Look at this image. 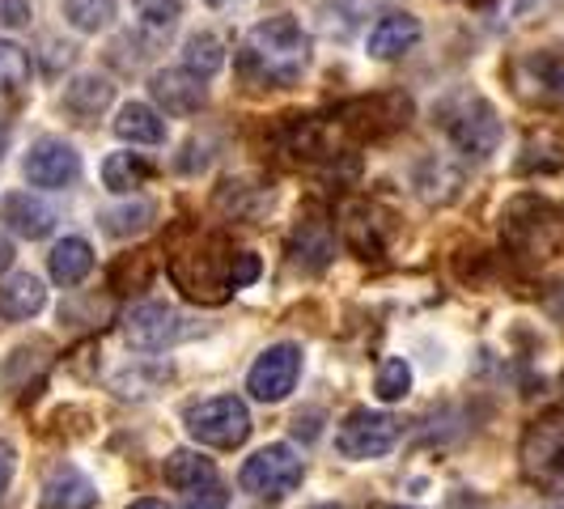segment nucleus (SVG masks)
Returning <instances> with one entry per match:
<instances>
[{
  "label": "nucleus",
  "instance_id": "1",
  "mask_svg": "<svg viewBox=\"0 0 564 509\" xmlns=\"http://www.w3.org/2000/svg\"><path fill=\"white\" fill-rule=\"evenodd\" d=\"M311 64V34L297 18L276 13L251 26L242 52H238V73L254 85H293Z\"/></svg>",
  "mask_w": 564,
  "mask_h": 509
},
{
  "label": "nucleus",
  "instance_id": "2",
  "mask_svg": "<svg viewBox=\"0 0 564 509\" xmlns=\"http://www.w3.org/2000/svg\"><path fill=\"white\" fill-rule=\"evenodd\" d=\"M437 115H442L446 137H451L463 153H471V158L497 153V144H501V119H497L488 98H480V94H454V98L442 102Z\"/></svg>",
  "mask_w": 564,
  "mask_h": 509
},
{
  "label": "nucleus",
  "instance_id": "3",
  "mask_svg": "<svg viewBox=\"0 0 564 509\" xmlns=\"http://www.w3.org/2000/svg\"><path fill=\"white\" fill-rule=\"evenodd\" d=\"M187 433L199 446L213 451H238L251 437V412L238 396H213L187 408Z\"/></svg>",
  "mask_w": 564,
  "mask_h": 509
},
{
  "label": "nucleus",
  "instance_id": "4",
  "mask_svg": "<svg viewBox=\"0 0 564 509\" xmlns=\"http://www.w3.org/2000/svg\"><path fill=\"white\" fill-rule=\"evenodd\" d=\"M306 476V467H302V458L293 446H284V442H268L263 451H254L247 463H242V472H238V484H242V492H254V497H289L297 484Z\"/></svg>",
  "mask_w": 564,
  "mask_h": 509
},
{
  "label": "nucleus",
  "instance_id": "5",
  "mask_svg": "<svg viewBox=\"0 0 564 509\" xmlns=\"http://www.w3.org/2000/svg\"><path fill=\"white\" fill-rule=\"evenodd\" d=\"M522 472L543 488L564 492V412H552L522 437Z\"/></svg>",
  "mask_w": 564,
  "mask_h": 509
},
{
  "label": "nucleus",
  "instance_id": "6",
  "mask_svg": "<svg viewBox=\"0 0 564 509\" xmlns=\"http://www.w3.org/2000/svg\"><path fill=\"white\" fill-rule=\"evenodd\" d=\"M399 442V424L387 412H373V408H352L336 429V451L352 463H369V458H382L391 454V446Z\"/></svg>",
  "mask_w": 564,
  "mask_h": 509
},
{
  "label": "nucleus",
  "instance_id": "7",
  "mask_svg": "<svg viewBox=\"0 0 564 509\" xmlns=\"http://www.w3.org/2000/svg\"><path fill=\"white\" fill-rule=\"evenodd\" d=\"M297 378H302V348L297 344H272L247 373V391L259 403H281V399L293 396Z\"/></svg>",
  "mask_w": 564,
  "mask_h": 509
},
{
  "label": "nucleus",
  "instance_id": "8",
  "mask_svg": "<svg viewBox=\"0 0 564 509\" xmlns=\"http://www.w3.org/2000/svg\"><path fill=\"white\" fill-rule=\"evenodd\" d=\"M26 183L30 187H47V192H59V187H73L82 178V153L59 137H43V141L30 144L26 153Z\"/></svg>",
  "mask_w": 564,
  "mask_h": 509
},
{
  "label": "nucleus",
  "instance_id": "9",
  "mask_svg": "<svg viewBox=\"0 0 564 509\" xmlns=\"http://www.w3.org/2000/svg\"><path fill=\"white\" fill-rule=\"evenodd\" d=\"M123 336L132 348H141V353H162L166 344L183 336V318L174 306L166 302H141V306H132L128 318H123Z\"/></svg>",
  "mask_w": 564,
  "mask_h": 509
},
{
  "label": "nucleus",
  "instance_id": "10",
  "mask_svg": "<svg viewBox=\"0 0 564 509\" xmlns=\"http://www.w3.org/2000/svg\"><path fill=\"white\" fill-rule=\"evenodd\" d=\"M149 94L153 102L166 115H196L204 102H208V89H204V77L187 73V68H162L149 77Z\"/></svg>",
  "mask_w": 564,
  "mask_h": 509
},
{
  "label": "nucleus",
  "instance_id": "11",
  "mask_svg": "<svg viewBox=\"0 0 564 509\" xmlns=\"http://www.w3.org/2000/svg\"><path fill=\"white\" fill-rule=\"evenodd\" d=\"M0 221L13 229V234H22V238H30V242H39V238H47V234L56 229V208H52L43 196L9 192V196L0 199Z\"/></svg>",
  "mask_w": 564,
  "mask_h": 509
},
{
  "label": "nucleus",
  "instance_id": "12",
  "mask_svg": "<svg viewBox=\"0 0 564 509\" xmlns=\"http://www.w3.org/2000/svg\"><path fill=\"white\" fill-rule=\"evenodd\" d=\"M421 34L424 30L412 13H387V18H378V22L369 26L366 52H369V59H399L421 43Z\"/></svg>",
  "mask_w": 564,
  "mask_h": 509
},
{
  "label": "nucleus",
  "instance_id": "13",
  "mask_svg": "<svg viewBox=\"0 0 564 509\" xmlns=\"http://www.w3.org/2000/svg\"><path fill=\"white\" fill-rule=\"evenodd\" d=\"M522 94H531L539 102H561L564 98V47H547L518 64Z\"/></svg>",
  "mask_w": 564,
  "mask_h": 509
},
{
  "label": "nucleus",
  "instance_id": "14",
  "mask_svg": "<svg viewBox=\"0 0 564 509\" xmlns=\"http://www.w3.org/2000/svg\"><path fill=\"white\" fill-rule=\"evenodd\" d=\"M94 506H98V488L73 463L56 467L47 476V484H43V509H94Z\"/></svg>",
  "mask_w": 564,
  "mask_h": 509
},
{
  "label": "nucleus",
  "instance_id": "15",
  "mask_svg": "<svg viewBox=\"0 0 564 509\" xmlns=\"http://www.w3.org/2000/svg\"><path fill=\"white\" fill-rule=\"evenodd\" d=\"M43 306H47V289H43L39 277L13 272L9 281H0V318L22 323V318H34Z\"/></svg>",
  "mask_w": 564,
  "mask_h": 509
},
{
  "label": "nucleus",
  "instance_id": "16",
  "mask_svg": "<svg viewBox=\"0 0 564 509\" xmlns=\"http://www.w3.org/2000/svg\"><path fill=\"white\" fill-rule=\"evenodd\" d=\"M115 137L128 144H162L166 141V123L149 102H123L115 115Z\"/></svg>",
  "mask_w": 564,
  "mask_h": 509
},
{
  "label": "nucleus",
  "instance_id": "17",
  "mask_svg": "<svg viewBox=\"0 0 564 509\" xmlns=\"http://www.w3.org/2000/svg\"><path fill=\"white\" fill-rule=\"evenodd\" d=\"M115 102V85L98 73H77L64 85V107L73 115H102Z\"/></svg>",
  "mask_w": 564,
  "mask_h": 509
},
{
  "label": "nucleus",
  "instance_id": "18",
  "mask_svg": "<svg viewBox=\"0 0 564 509\" xmlns=\"http://www.w3.org/2000/svg\"><path fill=\"white\" fill-rule=\"evenodd\" d=\"M94 272V247L85 238H64L52 247V281L73 289Z\"/></svg>",
  "mask_w": 564,
  "mask_h": 509
},
{
  "label": "nucleus",
  "instance_id": "19",
  "mask_svg": "<svg viewBox=\"0 0 564 509\" xmlns=\"http://www.w3.org/2000/svg\"><path fill=\"white\" fill-rule=\"evenodd\" d=\"M183 68L187 73H196V77H217L221 68H226V43L213 34V30H199L192 34L187 43H183Z\"/></svg>",
  "mask_w": 564,
  "mask_h": 509
},
{
  "label": "nucleus",
  "instance_id": "20",
  "mask_svg": "<svg viewBox=\"0 0 564 509\" xmlns=\"http://www.w3.org/2000/svg\"><path fill=\"white\" fill-rule=\"evenodd\" d=\"M162 476L174 488H199V484L217 480V467H213V458H204L199 451H174L166 458V467H162Z\"/></svg>",
  "mask_w": 564,
  "mask_h": 509
},
{
  "label": "nucleus",
  "instance_id": "21",
  "mask_svg": "<svg viewBox=\"0 0 564 509\" xmlns=\"http://www.w3.org/2000/svg\"><path fill=\"white\" fill-rule=\"evenodd\" d=\"M149 174H153V166H149V158H141V153H111L102 162V183L111 187L115 196H128L132 187H141Z\"/></svg>",
  "mask_w": 564,
  "mask_h": 509
},
{
  "label": "nucleus",
  "instance_id": "22",
  "mask_svg": "<svg viewBox=\"0 0 564 509\" xmlns=\"http://www.w3.org/2000/svg\"><path fill=\"white\" fill-rule=\"evenodd\" d=\"M64 18L82 34H98V30L111 26L115 0H64Z\"/></svg>",
  "mask_w": 564,
  "mask_h": 509
},
{
  "label": "nucleus",
  "instance_id": "23",
  "mask_svg": "<svg viewBox=\"0 0 564 509\" xmlns=\"http://www.w3.org/2000/svg\"><path fill=\"white\" fill-rule=\"evenodd\" d=\"M153 221V204L149 199H132V204H119L111 213H102V229L115 238H128V234H141Z\"/></svg>",
  "mask_w": 564,
  "mask_h": 509
},
{
  "label": "nucleus",
  "instance_id": "24",
  "mask_svg": "<svg viewBox=\"0 0 564 509\" xmlns=\"http://www.w3.org/2000/svg\"><path fill=\"white\" fill-rule=\"evenodd\" d=\"M166 373L170 369H162V366H132V369H123V373H115L111 387H115V396H123V399H149L162 387Z\"/></svg>",
  "mask_w": 564,
  "mask_h": 509
},
{
  "label": "nucleus",
  "instance_id": "25",
  "mask_svg": "<svg viewBox=\"0 0 564 509\" xmlns=\"http://www.w3.org/2000/svg\"><path fill=\"white\" fill-rule=\"evenodd\" d=\"M373 391H378L382 403H399V399H408V391H412V366H408L403 357H387V361L378 366Z\"/></svg>",
  "mask_w": 564,
  "mask_h": 509
},
{
  "label": "nucleus",
  "instance_id": "26",
  "mask_svg": "<svg viewBox=\"0 0 564 509\" xmlns=\"http://www.w3.org/2000/svg\"><path fill=\"white\" fill-rule=\"evenodd\" d=\"M26 82H30V56L18 43L0 39V94H13V89H22Z\"/></svg>",
  "mask_w": 564,
  "mask_h": 509
},
{
  "label": "nucleus",
  "instance_id": "27",
  "mask_svg": "<svg viewBox=\"0 0 564 509\" xmlns=\"http://www.w3.org/2000/svg\"><path fill=\"white\" fill-rule=\"evenodd\" d=\"M132 9L141 13L144 26H158L166 30L183 18V0H132Z\"/></svg>",
  "mask_w": 564,
  "mask_h": 509
},
{
  "label": "nucleus",
  "instance_id": "28",
  "mask_svg": "<svg viewBox=\"0 0 564 509\" xmlns=\"http://www.w3.org/2000/svg\"><path fill=\"white\" fill-rule=\"evenodd\" d=\"M259 277V254L242 251L234 254V263H229V289H242V284H251Z\"/></svg>",
  "mask_w": 564,
  "mask_h": 509
},
{
  "label": "nucleus",
  "instance_id": "29",
  "mask_svg": "<svg viewBox=\"0 0 564 509\" xmlns=\"http://www.w3.org/2000/svg\"><path fill=\"white\" fill-rule=\"evenodd\" d=\"M4 26H30V0H0Z\"/></svg>",
  "mask_w": 564,
  "mask_h": 509
},
{
  "label": "nucleus",
  "instance_id": "30",
  "mask_svg": "<svg viewBox=\"0 0 564 509\" xmlns=\"http://www.w3.org/2000/svg\"><path fill=\"white\" fill-rule=\"evenodd\" d=\"M13 472H18V451H13L9 442H0V497L9 492V484H13Z\"/></svg>",
  "mask_w": 564,
  "mask_h": 509
},
{
  "label": "nucleus",
  "instance_id": "31",
  "mask_svg": "<svg viewBox=\"0 0 564 509\" xmlns=\"http://www.w3.org/2000/svg\"><path fill=\"white\" fill-rule=\"evenodd\" d=\"M187 509H229V497L221 492V488H213V484H208L199 497H192V501H187Z\"/></svg>",
  "mask_w": 564,
  "mask_h": 509
},
{
  "label": "nucleus",
  "instance_id": "32",
  "mask_svg": "<svg viewBox=\"0 0 564 509\" xmlns=\"http://www.w3.org/2000/svg\"><path fill=\"white\" fill-rule=\"evenodd\" d=\"M13 242H9V238H4V234H0V272H4V268H9V263H13Z\"/></svg>",
  "mask_w": 564,
  "mask_h": 509
},
{
  "label": "nucleus",
  "instance_id": "33",
  "mask_svg": "<svg viewBox=\"0 0 564 509\" xmlns=\"http://www.w3.org/2000/svg\"><path fill=\"white\" fill-rule=\"evenodd\" d=\"M128 509H170L166 501H153V497H144V501H132Z\"/></svg>",
  "mask_w": 564,
  "mask_h": 509
},
{
  "label": "nucleus",
  "instance_id": "34",
  "mask_svg": "<svg viewBox=\"0 0 564 509\" xmlns=\"http://www.w3.org/2000/svg\"><path fill=\"white\" fill-rule=\"evenodd\" d=\"M204 4H213V9H229V4H242V0H204Z\"/></svg>",
  "mask_w": 564,
  "mask_h": 509
},
{
  "label": "nucleus",
  "instance_id": "35",
  "mask_svg": "<svg viewBox=\"0 0 564 509\" xmlns=\"http://www.w3.org/2000/svg\"><path fill=\"white\" fill-rule=\"evenodd\" d=\"M314 509H339V506H314Z\"/></svg>",
  "mask_w": 564,
  "mask_h": 509
},
{
  "label": "nucleus",
  "instance_id": "36",
  "mask_svg": "<svg viewBox=\"0 0 564 509\" xmlns=\"http://www.w3.org/2000/svg\"><path fill=\"white\" fill-rule=\"evenodd\" d=\"M391 509H399V506H391Z\"/></svg>",
  "mask_w": 564,
  "mask_h": 509
}]
</instances>
